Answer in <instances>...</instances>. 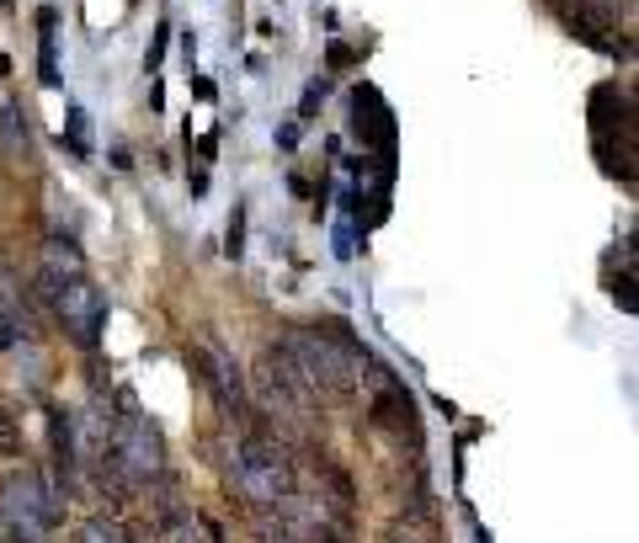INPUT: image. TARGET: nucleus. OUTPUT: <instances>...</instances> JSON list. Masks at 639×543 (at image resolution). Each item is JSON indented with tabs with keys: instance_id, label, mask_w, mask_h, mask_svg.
<instances>
[{
	"instance_id": "nucleus-24",
	"label": "nucleus",
	"mask_w": 639,
	"mask_h": 543,
	"mask_svg": "<svg viewBox=\"0 0 639 543\" xmlns=\"http://www.w3.org/2000/svg\"><path fill=\"white\" fill-rule=\"evenodd\" d=\"M0 5H11V0H0Z\"/></svg>"
},
{
	"instance_id": "nucleus-17",
	"label": "nucleus",
	"mask_w": 639,
	"mask_h": 543,
	"mask_svg": "<svg viewBox=\"0 0 639 543\" xmlns=\"http://www.w3.org/2000/svg\"><path fill=\"white\" fill-rule=\"evenodd\" d=\"M85 128H91V117H85L80 107H69V144H75V155H91V144H85Z\"/></svg>"
},
{
	"instance_id": "nucleus-16",
	"label": "nucleus",
	"mask_w": 639,
	"mask_h": 543,
	"mask_svg": "<svg viewBox=\"0 0 639 543\" xmlns=\"http://www.w3.org/2000/svg\"><path fill=\"white\" fill-rule=\"evenodd\" d=\"M165 43H171V21H160V27H155V37H149V48H144V69H160Z\"/></svg>"
},
{
	"instance_id": "nucleus-20",
	"label": "nucleus",
	"mask_w": 639,
	"mask_h": 543,
	"mask_svg": "<svg viewBox=\"0 0 639 543\" xmlns=\"http://www.w3.org/2000/svg\"><path fill=\"white\" fill-rule=\"evenodd\" d=\"M192 96H197V101H213V96H219V85H213L208 75H192Z\"/></svg>"
},
{
	"instance_id": "nucleus-13",
	"label": "nucleus",
	"mask_w": 639,
	"mask_h": 543,
	"mask_svg": "<svg viewBox=\"0 0 639 543\" xmlns=\"http://www.w3.org/2000/svg\"><path fill=\"white\" fill-rule=\"evenodd\" d=\"M80 543H133V539H128V528H123V523L91 517V523H85V533H80Z\"/></svg>"
},
{
	"instance_id": "nucleus-4",
	"label": "nucleus",
	"mask_w": 639,
	"mask_h": 543,
	"mask_svg": "<svg viewBox=\"0 0 639 543\" xmlns=\"http://www.w3.org/2000/svg\"><path fill=\"white\" fill-rule=\"evenodd\" d=\"M59 523V507L53 496L43 491V475L16 464L5 480H0V533L11 543H43Z\"/></svg>"
},
{
	"instance_id": "nucleus-9",
	"label": "nucleus",
	"mask_w": 639,
	"mask_h": 543,
	"mask_svg": "<svg viewBox=\"0 0 639 543\" xmlns=\"http://www.w3.org/2000/svg\"><path fill=\"white\" fill-rule=\"evenodd\" d=\"M48 443H53V475L59 485L75 480V421L64 411H48Z\"/></svg>"
},
{
	"instance_id": "nucleus-15",
	"label": "nucleus",
	"mask_w": 639,
	"mask_h": 543,
	"mask_svg": "<svg viewBox=\"0 0 639 543\" xmlns=\"http://www.w3.org/2000/svg\"><path fill=\"white\" fill-rule=\"evenodd\" d=\"M224 256H245V208L235 203V213H229V235H224Z\"/></svg>"
},
{
	"instance_id": "nucleus-7",
	"label": "nucleus",
	"mask_w": 639,
	"mask_h": 543,
	"mask_svg": "<svg viewBox=\"0 0 639 543\" xmlns=\"http://www.w3.org/2000/svg\"><path fill=\"white\" fill-rule=\"evenodd\" d=\"M69 277H85V256H80L75 240L48 235L43 251H37V288H59V283H69Z\"/></svg>"
},
{
	"instance_id": "nucleus-11",
	"label": "nucleus",
	"mask_w": 639,
	"mask_h": 543,
	"mask_svg": "<svg viewBox=\"0 0 639 543\" xmlns=\"http://www.w3.org/2000/svg\"><path fill=\"white\" fill-rule=\"evenodd\" d=\"M37 80L48 85V91H59L64 80H59V48H53V32H43L37 37Z\"/></svg>"
},
{
	"instance_id": "nucleus-19",
	"label": "nucleus",
	"mask_w": 639,
	"mask_h": 543,
	"mask_svg": "<svg viewBox=\"0 0 639 543\" xmlns=\"http://www.w3.org/2000/svg\"><path fill=\"white\" fill-rule=\"evenodd\" d=\"M325 59H331V69H347V64H352L357 53H352L347 43H331V53H325Z\"/></svg>"
},
{
	"instance_id": "nucleus-23",
	"label": "nucleus",
	"mask_w": 639,
	"mask_h": 543,
	"mask_svg": "<svg viewBox=\"0 0 639 543\" xmlns=\"http://www.w3.org/2000/svg\"><path fill=\"white\" fill-rule=\"evenodd\" d=\"M384 543H427V539H421L416 528H389V539H384Z\"/></svg>"
},
{
	"instance_id": "nucleus-22",
	"label": "nucleus",
	"mask_w": 639,
	"mask_h": 543,
	"mask_svg": "<svg viewBox=\"0 0 639 543\" xmlns=\"http://www.w3.org/2000/svg\"><path fill=\"white\" fill-rule=\"evenodd\" d=\"M277 144H283V149H293V144H299V117H293V123H283V128H277Z\"/></svg>"
},
{
	"instance_id": "nucleus-5",
	"label": "nucleus",
	"mask_w": 639,
	"mask_h": 543,
	"mask_svg": "<svg viewBox=\"0 0 639 543\" xmlns=\"http://www.w3.org/2000/svg\"><path fill=\"white\" fill-rule=\"evenodd\" d=\"M37 293H43V304L53 309V320L64 325V336H69L80 352H91V347L101 341L112 304H107V293L91 283V272H85V277H69V283H59V288H37Z\"/></svg>"
},
{
	"instance_id": "nucleus-18",
	"label": "nucleus",
	"mask_w": 639,
	"mask_h": 543,
	"mask_svg": "<svg viewBox=\"0 0 639 543\" xmlns=\"http://www.w3.org/2000/svg\"><path fill=\"white\" fill-rule=\"evenodd\" d=\"M304 543H347V539H341L331 523H309V528H304Z\"/></svg>"
},
{
	"instance_id": "nucleus-12",
	"label": "nucleus",
	"mask_w": 639,
	"mask_h": 543,
	"mask_svg": "<svg viewBox=\"0 0 639 543\" xmlns=\"http://www.w3.org/2000/svg\"><path fill=\"white\" fill-rule=\"evenodd\" d=\"M21 453H27V437H21V421H16L11 411H0V459H16V464H21Z\"/></svg>"
},
{
	"instance_id": "nucleus-8",
	"label": "nucleus",
	"mask_w": 639,
	"mask_h": 543,
	"mask_svg": "<svg viewBox=\"0 0 639 543\" xmlns=\"http://www.w3.org/2000/svg\"><path fill=\"white\" fill-rule=\"evenodd\" d=\"M0 149L11 155V160H27L32 155V117H27V107L5 91L0 96Z\"/></svg>"
},
{
	"instance_id": "nucleus-6",
	"label": "nucleus",
	"mask_w": 639,
	"mask_h": 543,
	"mask_svg": "<svg viewBox=\"0 0 639 543\" xmlns=\"http://www.w3.org/2000/svg\"><path fill=\"white\" fill-rule=\"evenodd\" d=\"M187 363H192V373L203 379V389L219 400V411H224V416H240V411H245V384H240V368L229 363V352H224L219 341L187 347Z\"/></svg>"
},
{
	"instance_id": "nucleus-14",
	"label": "nucleus",
	"mask_w": 639,
	"mask_h": 543,
	"mask_svg": "<svg viewBox=\"0 0 639 543\" xmlns=\"http://www.w3.org/2000/svg\"><path fill=\"white\" fill-rule=\"evenodd\" d=\"M325 96H331V75H315V80L304 85V101H299V123H304V117H315V112L325 107Z\"/></svg>"
},
{
	"instance_id": "nucleus-21",
	"label": "nucleus",
	"mask_w": 639,
	"mask_h": 543,
	"mask_svg": "<svg viewBox=\"0 0 639 543\" xmlns=\"http://www.w3.org/2000/svg\"><path fill=\"white\" fill-rule=\"evenodd\" d=\"M613 299H619L624 309H635V272H624V283L613 288Z\"/></svg>"
},
{
	"instance_id": "nucleus-1",
	"label": "nucleus",
	"mask_w": 639,
	"mask_h": 543,
	"mask_svg": "<svg viewBox=\"0 0 639 543\" xmlns=\"http://www.w3.org/2000/svg\"><path fill=\"white\" fill-rule=\"evenodd\" d=\"M283 352H288V363L299 368V379L309 384L315 400H341V395H352V384H357V373H363V363H368V347H363L341 320H325L320 331H288Z\"/></svg>"
},
{
	"instance_id": "nucleus-3",
	"label": "nucleus",
	"mask_w": 639,
	"mask_h": 543,
	"mask_svg": "<svg viewBox=\"0 0 639 543\" xmlns=\"http://www.w3.org/2000/svg\"><path fill=\"white\" fill-rule=\"evenodd\" d=\"M229 475H235V485H240V496L251 501V507H283L288 496H293V464H288V453L277 448V443H267V437H240L235 443V453H229Z\"/></svg>"
},
{
	"instance_id": "nucleus-2",
	"label": "nucleus",
	"mask_w": 639,
	"mask_h": 543,
	"mask_svg": "<svg viewBox=\"0 0 639 543\" xmlns=\"http://www.w3.org/2000/svg\"><path fill=\"white\" fill-rule=\"evenodd\" d=\"M133 485H149L165 475V437L160 427L133 405V395H123V416L107 427V448H101Z\"/></svg>"
},
{
	"instance_id": "nucleus-10",
	"label": "nucleus",
	"mask_w": 639,
	"mask_h": 543,
	"mask_svg": "<svg viewBox=\"0 0 639 543\" xmlns=\"http://www.w3.org/2000/svg\"><path fill=\"white\" fill-rule=\"evenodd\" d=\"M16 347H32V325L21 320V304L0 293V352H16Z\"/></svg>"
}]
</instances>
